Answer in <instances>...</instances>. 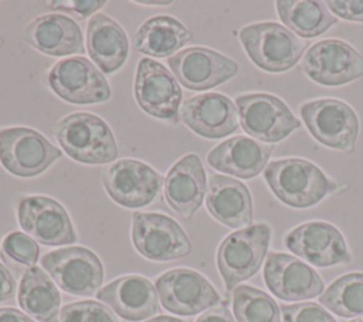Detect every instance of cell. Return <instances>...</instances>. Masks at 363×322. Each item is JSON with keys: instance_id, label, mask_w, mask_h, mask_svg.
Segmentation results:
<instances>
[{"instance_id": "6da1fadb", "label": "cell", "mask_w": 363, "mask_h": 322, "mask_svg": "<svg viewBox=\"0 0 363 322\" xmlns=\"http://www.w3.org/2000/svg\"><path fill=\"white\" fill-rule=\"evenodd\" d=\"M264 179L284 204L295 209L312 207L337 189L315 163L298 157L272 160L264 169Z\"/></svg>"}, {"instance_id": "7a4b0ae2", "label": "cell", "mask_w": 363, "mask_h": 322, "mask_svg": "<svg viewBox=\"0 0 363 322\" xmlns=\"http://www.w3.org/2000/svg\"><path fill=\"white\" fill-rule=\"evenodd\" d=\"M55 138L62 150L81 163L105 165L119 155L111 128L94 113L78 112L62 118L55 126Z\"/></svg>"}, {"instance_id": "3957f363", "label": "cell", "mask_w": 363, "mask_h": 322, "mask_svg": "<svg viewBox=\"0 0 363 322\" xmlns=\"http://www.w3.org/2000/svg\"><path fill=\"white\" fill-rule=\"evenodd\" d=\"M240 41L250 60L267 72L291 70L302 57L308 43L282 24L254 23L240 30Z\"/></svg>"}, {"instance_id": "277c9868", "label": "cell", "mask_w": 363, "mask_h": 322, "mask_svg": "<svg viewBox=\"0 0 363 322\" xmlns=\"http://www.w3.org/2000/svg\"><path fill=\"white\" fill-rule=\"evenodd\" d=\"M271 238L268 224H251L228 234L217 250V267L227 291L258 272Z\"/></svg>"}, {"instance_id": "5b68a950", "label": "cell", "mask_w": 363, "mask_h": 322, "mask_svg": "<svg viewBox=\"0 0 363 322\" xmlns=\"http://www.w3.org/2000/svg\"><path fill=\"white\" fill-rule=\"evenodd\" d=\"M309 133L323 146L352 153L359 135V119L354 109L335 98L309 101L299 108Z\"/></svg>"}, {"instance_id": "8992f818", "label": "cell", "mask_w": 363, "mask_h": 322, "mask_svg": "<svg viewBox=\"0 0 363 322\" xmlns=\"http://www.w3.org/2000/svg\"><path fill=\"white\" fill-rule=\"evenodd\" d=\"M242 129L252 138L274 145L301 126L289 106L267 92L244 94L235 98Z\"/></svg>"}, {"instance_id": "52a82bcc", "label": "cell", "mask_w": 363, "mask_h": 322, "mask_svg": "<svg viewBox=\"0 0 363 322\" xmlns=\"http://www.w3.org/2000/svg\"><path fill=\"white\" fill-rule=\"evenodd\" d=\"M41 267L71 295H95L104 281L101 260L85 247H65L47 252L41 257Z\"/></svg>"}, {"instance_id": "ba28073f", "label": "cell", "mask_w": 363, "mask_h": 322, "mask_svg": "<svg viewBox=\"0 0 363 322\" xmlns=\"http://www.w3.org/2000/svg\"><path fill=\"white\" fill-rule=\"evenodd\" d=\"M60 156L61 150L31 128L0 129V163L14 176L34 177Z\"/></svg>"}, {"instance_id": "9c48e42d", "label": "cell", "mask_w": 363, "mask_h": 322, "mask_svg": "<svg viewBox=\"0 0 363 322\" xmlns=\"http://www.w3.org/2000/svg\"><path fill=\"white\" fill-rule=\"evenodd\" d=\"M132 218V243L142 257L152 261H172L191 252L187 234L169 216L135 211Z\"/></svg>"}, {"instance_id": "30bf717a", "label": "cell", "mask_w": 363, "mask_h": 322, "mask_svg": "<svg viewBox=\"0 0 363 322\" xmlns=\"http://www.w3.org/2000/svg\"><path fill=\"white\" fill-rule=\"evenodd\" d=\"M101 179L108 196L126 209L150 204L164 183L153 167L135 159H121L106 166Z\"/></svg>"}, {"instance_id": "8fae6325", "label": "cell", "mask_w": 363, "mask_h": 322, "mask_svg": "<svg viewBox=\"0 0 363 322\" xmlns=\"http://www.w3.org/2000/svg\"><path fill=\"white\" fill-rule=\"evenodd\" d=\"M301 68L320 85L340 87L363 77V57L350 44L328 38L306 50Z\"/></svg>"}, {"instance_id": "7c38bea8", "label": "cell", "mask_w": 363, "mask_h": 322, "mask_svg": "<svg viewBox=\"0 0 363 322\" xmlns=\"http://www.w3.org/2000/svg\"><path fill=\"white\" fill-rule=\"evenodd\" d=\"M51 89L69 104L106 102L111 87L99 68L85 57H71L54 64L48 72Z\"/></svg>"}, {"instance_id": "4fadbf2b", "label": "cell", "mask_w": 363, "mask_h": 322, "mask_svg": "<svg viewBox=\"0 0 363 322\" xmlns=\"http://www.w3.org/2000/svg\"><path fill=\"white\" fill-rule=\"evenodd\" d=\"M133 87L135 99L143 112L157 119L177 122L182 89L164 65L152 58H142L138 62Z\"/></svg>"}, {"instance_id": "5bb4252c", "label": "cell", "mask_w": 363, "mask_h": 322, "mask_svg": "<svg viewBox=\"0 0 363 322\" xmlns=\"http://www.w3.org/2000/svg\"><path fill=\"white\" fill-rule=\"evenodd\" d=\"M155 288L162 306L182 316L196 315L220 302V295L207 278L189 268H174L162 274Z\"/></svg>"}, {"instance_id": "9a60e30c", "label": "cell", "mask_w": 363, "mask_h": 322, "mask_svg": "<svg viewBox=\"0 0 363 322\" xmlns=\"http://www.w3.org/2000/svg\"><path fill=\"white\" fill-rule=\"evenodd\" d=\"M167 64L179 82L191 91L214 88L238 72V64L207 47H189L169 57Z\"/></svg>"}, {"instance_id": "2e32d148", "label": "cell", "mask_w": 363, "mask_h": 322, "mask_svg": "<svg viewBox=\"0 0 363 322\" xmlns=\"http://www.w3.org/2000/svg\"><path fill=\"white\" fill-rule=\"evenodd\" d=\"M20 227L43 245H65L77 241L67 210L54 199L28 196L17 207Z\"/></svg>"}, {"instance_id": "e0dca14e", "label": "cell", "mask_w": 363, "mask_h": 322, "mask_svg": "<svg viewBox=\"0 0 363 322\" xmlns=\"http://www.w3.org/2000/svg\"><path fill=\"white\" fill-rule=\"evenodd\" d=\"M285 247L315 267H332L352 260L342 233L326 221H308L285 235Z\"/></svg>"}, {"instance_id": "ac0fdd59", "label": "cell", "mask_w": 363, "mask_h": 322, "mask_svg": "<svg viewBox=\"0 0 363 322\" xmlns=\"http://www.w3.org/2000/svg\"><path fill=\"white\" fill-rule=\"evenodd\" d=\"M268 289L282 301H303L315 298L323 291L320 275L294 255L269 252L264 267Z\"/></svg>"}, {"instance_id": "d6986e66", "label": "cell", "mask_w": 363, "mask_h": 322, "mask_svg": "<svg viewBox=\"0 0 363 322\" xmlns=\"http://www.w3.org/2000/svg\"><path fill=\"white\" fill-rule=\"evenodd\" d=\"M179 112L180 121L189 129L207 139L225 138L235 132L240 123V113L234 102L217 92L189 98Z\"/></svg>"}, {"instance_id": "ffe728a7", "label": "cell", "mask_w": 363, "mask_h": 322, "mask_svg": "<svg viewBox=\"0 0 363 322\" xmlns=\"http://www.w3.org/2000/svg\"><path fill=\"white\" fill-rule=\"evenodd\" d=\"M119 318L130 322L145 321L159 312L156 288L142 275H123L96 292Z\"/></svg>"}, {"instance_id": "44dd1931", "label": "cell", "mask_w": 363, "mask_h": 322, "mask_svg": "<svg viewBox=\"0 0 363 322\" xmlns=\"http://www.w3.org/2000/svg\"><path fill=\"white\" fill-rule=\"evenodd\" d=\"M206 190V172L196 153L180 157L164 177L166 201L183 218H190L200 209Z\"/></svg>"}, {"instance_id": "7402d4cb", "label": "cell", "mask_w": 363, "mask_h": 322, "mask_svg": "<svg viewBox=\"0 0 363 322\" xmlns=\"http://www.w3.org/2000/svg\"><path fill=\"white\" fill-rule=\"evenodd\" d=\"M272 150L274 145L261 143L247 136H234L213 148L207 155V162L221 173L252 179L267 167Z\"/></svg>"}, {"instance_id": "603a6c76", "label": "cell", "mask_w": 363, "mask_h": 322, "mask_svg": "<svg viewBox=\"0 0 363 322\" xmlns=\"http://www.w3.org/2000/svg\"><path fill=\"white\" fill-rule=\"evenodd\" d=\"M24 41L43 54L62 57L82 54L84 41L79 26L64 14L35 17L23 33Z\"/></svg>"}, {"instance_id": "cb8c5ba5", "label": "cell", "mask_w": 363, "mask_h": 322, "mask_svg": "<svg viewBox=\"0 0 363 322\" xmlns=\"http://www.w3.org/2000/svg\"><path fill=\"white\" fill-rule=\"evenodd\" d=\"M206 206L221 224L231 228L248 227L252 223V199L244 183L223 174H211Z\"/></svg>"}, {"instance_id": "d4e9b609", "label": "cell", "mask_w": 363, "mask_h": 322, "mask_svg": "<svg viewBox=\"0 0 363 322\" xmlns=\"http://www.w3.org/2000/svg\"><path fill=\"white\" fill-rule=\"evenodd\" d=\"M86 50L104 74H112L125 64L129 41L125 30L113 18L96 13L88 21Z\"/></svg>"}, {"instance_id": "484cf974", "label": "cell", "mask_w": 363, "mask_h": 322, "mask_svg": "<svg viewBox=\"0 0 363 322\" xmlns=\"http://www.w3.org/2000/svg\"><path fill=\"white\" fill-rule=\"evenodd\" d=\"M191 38V33L177 18L155 16L139 26L132 45L139 52L162 58L174 55Z\"/></svg>"}, {"instance_id": "4316f807", "label": "cell", "mask_w": 363, "mask_h": 322, "mask_svg": "<svg viewBox=\"0 0 363 322\" xmlns=\"http://www.w3.org/2000/svg\"><path fill=\"white\" fill-rule=\"evenodd\" d=\"M18 305L40 322H60L61 296L51 278L40 267H30L18 285Z\"/></svg>"}, {"instance_id": "83f0119b", "label": "cell", "mask_w": 363, "mask_h": 322, "mask_svg": "<svg viewBox=\"0 0 363 322\" xmlns=\"http://www.w3.org/2000/svg\"><path fill=\"white\" fill-rule=\"evenodd\" d=\"M275 4L284 26L302 38H315L337 23L325 1L278 0Z\"/></svg>"}, {"instance_id": "f1b7e54d", "label": "cell", "mask_w": 363, "mask_h": 322, "mask_svg": "<svg viewBox=\"0 0 363 322\" xmlns=\"http://www.w3.org/2000/svg\"><path fill=\"white\" fill-rule=\"evenodd\" d=\"M319 302L342 318L363 315V272H349L336 278L320 295Z\"/></svg>"}, {"instance_id": "f546056e", "label": "cell", "mask_w": 363, "mask_h": 322, "mask_svg": "<svg viewBox=\"0 0 363 322\" xmlns=\"http://www.w3.org/2000/svg\"><path fill=\"white\" fill-rule=\"evenodd\" d=\"M233 312L237 322H281V309L264 291L238 285L233 291Z\"/></svg>"}, {"instance_id": "4dcf8cb0", "label": "cell", "mask_w": 363, "mask_h": 322, "mask_svg": "<svg viewBox=\"0 0 363 322\" xmlns=\"http://www.w3.org/2000/svg\"><path fill=\"white\" fill-rule=\"evenodd\" d=\"M61 322H119L116 315L96 301H78L64 305L60 312Z\"/></svg>"}, {"instance_id": "1f68e13d", "label": "cell", "mask_w": 363, "mask_h": 322, "mask_svg": "<svg viewBox=\"0 0 363 322\" xmlns=\"http://www.w3.org/2000/svg\"><path fill=\"white\" fill-rule=\"evenodd\" d=\"M1 252L4 257L7 255L10 260L18 264L33 267V264H35L38 260L40 248L37 241L28 234L21 231H13L3 238Z\"/></svg>"}, {"instance_id": "d6a6232c", "label": "cell", "mask_w": 363, "mask_h": 322, "mask_svg": "<svg viewBox=\"0 0 363 322\" xmlns=\"http://www.w3.org/2000/svg\"><path fill=\"white\" fill-rule=\"evenodd\" d=\"M279 309L284 316V322H336L325 308L315 302L282 305Z\"/></svg>"}, {"instance_id": "836d02e7", "label": "cell", "mask_w": 363, "mask_h": 322, "mask_svg": "<svg viewBox=\"0 0 363 322\" xmlns=\"http://www.w3.org/2000/svg\"><path fill=\"white\" fill-rule=\"evenodd\" d=\"M52 10L67 13L79 20L94 14L102 6H105L104 0H62V1H48L47 3Z\"/></svg>"}, {"instance_id": "e575fe53", "label": "cell", "mask_w": 363, "mask_h": 322, "mask_svg": "<svg viewBox=\"0 0 363 322\" xmlns=\"http://www.w3.org/2000/svg\"><path fill=\"white\" fill-rule=\"evenodd\" d=\"M326 6L335 17L363 23V0H329Z\"/></svg>"}, {"instance_id": "d590c367", "label": "cell", "mask_w": 363, "mask_h": 322, "mask_svg": "<svg viewBox=\"0 0 363 322\" xmlns=\"http://www.w3.org/2000/svg\"><path fill=\"white\" fill-rule=\"evenodd\" d=\"M16 295V279L11 272L0 262V302L9 301Z\"/></svg>"}, {"instance_id": "8d00e7d4", "label": "cell", "mask_w": 363, "mask_h": 322, "mask_svg": "<svg viewBox=\"0 0 363 322\" xmlns=\"http://www.w3.org/2000/svg\"><path fill=\"white\" fill-rule=\"evenodd\" d=\"M196 322H235L227 306H213L201 313Z\"/></svg>"}, {"instance_id": "74e56055", "label": "cell", "mask_w": 363, "mask_h": 322, "mask_svg": "<svg viewBox=\"0 0 363 322\" xmlns=\"http://www.w3.org/2000/svg\"><path fill=\"white\" fill-rule=\"evenodd\" d=\"M0 322H35L16 308H0Z\"/></svg>"}, {"instance_id": "f35d334b", "label": "cell", "mask_w": 363, "mask_h": 322, "mask_svg": "<svg viewBox=\"0 0 363 322\" xmlns=\"http://www.w3.org/2000/svg\"><path fill=\"white\" fill-rule=\"evenodd\" d=\"M145 322H184L179 318H174V316H167V315H162V316H156V318H152L149 321H145Z\"/></svg>"}, {"instance_id": "ab89813d", "label": "cell", "mask_w": 363, "mask_h": 322, "mask_svg": "<svg viewBox=\"0 0 363 322\" xmlns=\"http://www.w3.org/2000/svg\"><path fill=\"white\" fill-rule=\"evenodd\" d=\"M135 3L143 4V6H167L172 1H146V0H142V1H135Z\"/></svg>"}, {"instance_id": "60d3db41", "label": "cell", "mask_w": 363, "mask_h": 322, "mask_svg": "<svg viewBox=\"0 0 363 322\" xmlns=\"http://www.w3.org/2000/svg\"><path fill=\"white\" fill-rule=\"evenodd\" d=\"M349 322H363V316H362V318H356V319H352V321H349Z\"/></svg>"}, {"instance_id": "b9f144b4", "label": "cell", "mask_w": 363, "mask_h": 322, "mask_svg": "<svg viewBox=\"0 0 363 322\" xmlns=\"http://www.w3.org/2000/svg\"><path fill=\"white\" fill-rule=\"evenodd\" d=\"M1 44H3V40H1V37H0V47H1Z\"/></svg>"}]
</instances>
